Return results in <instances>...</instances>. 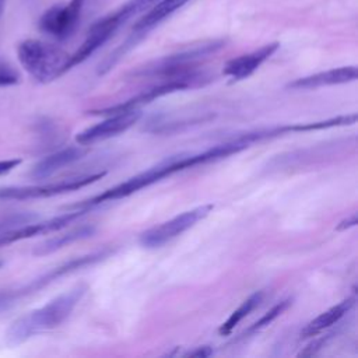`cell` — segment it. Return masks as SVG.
Wrapping results in <instances>:
<instances>
[{
	"mask_svg": "<svg viewBox=\"0 0 358 358\" xmlns=\"http://www.w3.org/2000/svg\"><path fill=\"white\" fill-rule=\"evenodd\" d=\"M249 138L242 134L234 140L213 145L211 148H207L200 152H189V154H179V155H172L166 158L165 161H161L155 166L148 168L144 172H140L127 180L105 190L103 193H99L91 199H87L84 201L76 203L71 206V208H87L90 210L94 206H98L105 201H113L119 200L123 197H127L144 187L151 186L152 183H157L176 172H182L185 169L197 166L200 164H207V162H214L222 158H227L232 154H236L248 147H250Z\"/></svg>",
	"mask_w": 358,
	"mask_h": 358,
	"instance_id": "cell-1",
	"label": "cell"
},
{
	"mask_svg": "<svg viewBox=\"0 0 358 358\" xmlns=\"http://www.w3.org/2000/svg\"><path fill=\"white\" fill-rule=\"evenodd\" d=\"M87 291L85 284H78L55 296L43 306L15 319L6 331V343L10 347L20 345L34 336L53 330L63 324L78 305Z\"/></svg>",
	"mask_w": 358,
	"mask_h": 358,
	"instance_id": "cell-2",
	"label": "cell"
},
{
	"mask_svg": "<svg viewBox=\"0 0 358 358\" xmlns=\"http://www.w3.org/2000/svg\"><path fill=\"white\" fill-rule=\"evenodd\" d=\"M17 57L27 73L38 83H50L64 74L70 55L57 45L41 41L25 39L17 46Z\"/></svg>",
	"mask_w": 358,
	"mask_h": 358,
	"instance_id": "cell-3",
	"label": "cell"
},
{
	"mask_svg": "<svg viewBox=\"0 0 358 358\" xmlns=\"http://www.w3.org/2000/svg\"><path fill=\"white\" fill-rule=\"evenodd\" d=\"M225 46L224 39H211L203 43L193 45L187 49H182L176 53L152 60L144 66L137 67L130 73L133 77H164L175 78L196 71V63L210 55L217 53Z\"/></svg>",
	"mask_w": 358,
	"mask_h": 358,
	"instance_id": "cell-4",
	"label": "cell"
},
{
	"mask_svg": "<svg viewBox=\"0 0 358 358\" xmlns=\"http://www.w3.org/2000/svg\"><path fill=\"white\" fill-rule=\"evenodd\" d=\"M109 253H110L109 249H103V250H98V252H94V253H90V255H85V256L74 257V259H71L69 262L62 263L57 267L50 268L49 271L43 273L42 275L31 280L25 285H21V287L14 288V289L0 291V306L4 308L6 310H8L21 298L32 295V294L43 289L49 284L55 282L56 280H59V278H62V277H64V275H67L70 273H74V271H77V270H80L83 267L91 266V264L105 259Z\"/></svg>",
	"mask_w": 358,
	"mask_h": 358,
	"instance_id": "cell-5",
	"label": "cell"
},
{
	"mask_svg": "<svg viewBox=\"0 0 358 358\" xmlns=\"http://www.w3.org/2000/svg\"><path fill=\"white\" fill-rule=\"evenodd\" d=\"M213 208H214L213 204H203L192 210L183 211L176 217L141 232L138 242L145 249L161 248L165 243L175 239L176 236H179L180 234H183L185 231L194 227L200 220L206 218Z\"/></svg>",
	"mask_w": 358,
	"mask_h": 358,
	"instance_id": "cell-6",
	"label": "cell"
},
{
	"mask_svg": "<svg viewBox=\"0 0 358 358\" xmlns=\"http://www.w3.org/2000/svg\"><path fill=\"white\" fill-rule=\"evenodd\" d=\"M105 172H98L85 176H77L64 179L55 183L46 185H32V186H6L0 187V199L1 200H34V199H46L57 194H63L67 192H73L81 189L87 185L94 183L95 180L101 179Z\"/></svg>",
	"mask_w": 358,
	"mask_h": 358,
	"instance_id": "cell-7",
	"label": "cell"
},
{
	"mask_svg": "<svg viewBox=\"0 0 358 358\" xmlns=\"http://www.w3.org/2000/svg\"><path fill=\"white\" fill-rule=\"evenodd\" d=\"M87 0H70L67 4H55L49 7L38 21L42 32L56 38L66 39L76 31Z\"/></svg>",
	"mask_w": 358,
	"mask_h": 358,
	"instance_id": "cell-8",
	"label": "cell"
},
{
	"mask_svg": "<svg viewBox=\"0 0 358 358\" xmlns=\"http://www.w3.org/2000/svg\"><path fill=\"white\" fill-rule=\"evenodd\" d=\"M140 117H141V112L138 109L108 115L105 120L80 131L76 136V141L80 145H91V144L108 140L110 137H115L126 131L129 127L137 123Z\"/></svg>",
	"mask_w": 358,
	"mask_h": 358,
	"instance_id": "cell-9",
	"label": "cell"
},
{
	"mask_svg": "<svg viewBox=\"0 0 358 358\" xmlns=\"http://www.w3.org/2000/svg\"><path fill=\"white\" fill-rule=\"evenodd\" d=\"M87 211H88L87 208H74L73 211L52 217L49 220L38 221V222L32 221L29 224H25L22 227L11 229V231L0 235V248L8 246V245H11L14 242H18V241H22V239H28V238H34V236H38V235H45V234L60 231L64 227H67L69 224H71L73 221H76L77 218H80L81 215H84Z\"/></svg>",
	"mask_w": 358,
	"mask_h": 358,
	"instance_id": "cell-10",
	"label": "cell"
},
{
	"mask_svg": "<svg viewBox=\"0 0 358 358\" xmlns=\"http://www.w3.org/2000/svg\"><path fill=\"white\" fill-rule=\"evenodd\" d=\"M278 42H270L253 52L234 57L225 63L222 71L234 81L245 80L252 76L268 57H271L278 50Z\"/></svg>",
	"mask_w": 358,
	"mask_h": 358,
	"instance_id": "cell-11",
	"label": "cell"
},
{
	"mask_svg": "<svg viewBox=\"0 0 358 358\" xmlns=\"http://www.w3.org/2000/svg\"><path fill=\"white\" fill-rule=\"evenodd\" d=\"M358 77V69L355 66H343L310 76H305L294 80L287 85L291 90H315L327 85H337L355 81Z\"/></svg>",
	"mask_w": 358,
	"mask_h": 358,
	"instance_id": "cell-12",
	"label": "cell"
},
{
	"mask_svg": "<svg viewBox=\"0 0 358 358\" xmlns=\"http://www.w3.org/2000/svg\"><path fill=\"white\" fill-rule=\"evenodd\" d=\"M85 150L83 147H67L63 150H59L56 152H52L46 157H43L41 161H38L32 171L31 178L34 179H45L57 172L59 169L81 159L85 155Z\"/></svg>",
	"mask_w": 358,
	"mask_h": 358,
	"instance_id": "cell-13",
	"label": "cell"
},
{
	"mask_svg": "<svg viewBox=\"0 0 358 358\" xmlns=\"http://www.w3.org/2000/svg\"><path fill=\"white\" fill-rule=\"evenodd\" d=\"M189 0H159L157 4L151 7V10L141 17L133 27V32L145 38L150 31H152L158 24H161L165 18L172 15L176 10H179Z\"/></svg>",
	"mask_w": 358,
	"mask_h": 358,
	"instance_id": "cell-14",
	"label": "cell"
},
{
	"mask_svg": "<svg viewBox=\"0 0 358 358\" xmlns=\"http://www.w3.org/2000/svg\"><path fill=\"white\" fill-rule=\"evenodd\" d=\"M355 299L354 298H347L338 302L337 305L329 308L327 310L322 312L319 316L312 319L301 331L302 337H313L317 336L319 333L324 331L326 329L331 327L336 324L345 313L350 312V309L354 306Z\"/></svg>",
	"mask_w": 358,
	"mask_h": 358,
	"instance_id": "cell-15",
	"label": "cell"
},
{
	"mask_svg": "<svg viewBox=\"0 0 358 358\" xmlns=\"http://www.w3.org/2000/svg\"><path fill=\"white\" fill-rule=\"evenodd\" d=\"M95 232V228L92 225H81L78 228H74L69 232H64L62 235H56L50 239H46L45 242L39 243L35 246L34 249V255L35 256H46L50 255L70 243H74L77 241L85 239L88 236H92V234Z\"/></svg>",
	"mask_w": 358,
	"mask_h": 358,
	"instance_id": "cell-16",
	"label": "cell"
},
{
	"mask_svg": "<svg viewBox=\"0 0 358 358\" xmlns=\"http://www.w3.org/2000/svg\"><path fill=\"white\" fill-rule=\"evenodd\" d=\"M262 298H263V292H255L252 294L249 298H246L231 315L220 326L218 329V333L221 336H228L231 334V331L255 309L257 308V305L262 302Z\"/></svg>",
	"mask_w": 358,
	"mask_h": 358,
	"instance_id": "cell-17",
	"label": "cell"
},
{
	"mask_svg": "<svg viewBox=\"0 0 358 358\" xmlns=\"http://www.w3.org/2000/svg\"><path fill=\"white\" fill-rule=\"evenodd\" d=\"M159 0H127L124 4H122L117 10H115L110 14L120 25H123L126 21L151 8Z\"/></svg>",
	"mask_w": 358,
	"mask_h": 358,
	"instance_id": "cell-18",
	"label": "cell"
},
{
	"mask_svg": "<svg viewBox=\"0 0 358 358\" xmlns=\"http://www.w3.org/2000/svg\"><path fill=\"white\" fill-rule=\"evenodd\" d=\"M289 303H291V299H284V301H280L278 303H275V305H274L270 310H267L257 322H255V323L246 330V333H248V334L256 333V331L264 329L266 326H268L270 323H273V322L289 306Z\"/></svg>",
	"mask_w": 358,
	"mask_h": 358,
	"instance_id": "cell-19",
	"label": "cell"
},
{
	"mask_svg": "<svg viewBox=\"0 0 358 358\" xmlns=\"http://www.w3.org/2000/svg\"><path fill=\"white\" fill-rule=\"evenodd\" d=\"M38 218L34 213H14L7 217L0 218V235L6 234L11 229H15L18 227H22L25 224H29Z\"/></svg>",
	"mask_w": 358,
	"mask_h": 358,
	"instance_id": "cell-20",
	"label": "cell"
},
{
	"mask_svg": "<svg viewBox=\"0 0 358 358\" xmlns=\"http://www.w3.org/2000/svg\"><path fill=\"white\" fill-rule=\"evenodd\" d=\"M21 81V76L18 70L14 69L8 62L0 59V87L15 85Z\"/></svg>",
	"mask_w": 358,
	"mask_h": 358,
	"instance_id": "cell-21",
	"label": "cell"
},
{
	"mask_svg": "<svg viewBox=\"0 0 358 358\" xmlns=\"http://www.w3.org/2000/svg\"><path fill=\"white\" fill-rule=\"evenodd\" d=\"M22 162L21 158H10V159H1L0 161V176L7 175L14 168H17Z\"/></svg>",
	"mask_w": 358,
	"mask_h": 358,
	"instance_id": "cell-22",
	"label": "cell"
},
{
	"mask_svg": "<svg viewBox=\"0 0 358 358\" xmlns=\"http://www.w3.org/2000/svg\"><path fill=\"white\" fill-rule=\"evenodd\" d=\"M355 225H357V214H352L351 217L343 220L337 225V229H347V228H351V227H355Z\"/></svg>",
	"mask_w": 358,
	"mask_h": 358,
	"instance_id": "cell-23",
	"label": "cell"
},
{
	"mask_svg": "<svg viewBox=\"0 0 358 358\" xmlns=\"http://www.w3.org/2000/svg\"><path fill=\"white\" fill-rule=\"evenodd\" d=\"M211 354H213V350H211L210 347H207V345L199 347V348H196L194 351H190V352H189L190 357H208V355H211Z\"/></svg>",
	"mask_w": 358,
	"mask_h": 358,
	"instance_id": "cell-24",
	"label": "cell"
},
{
	"mask_svg": "<svg viewBox=\"0 0 358 358\" xmlns=\"http://www.w3.org/2000/svg\"><path fill=\"white\" fill-rule=\"evenodd\" d=\"M6 1L7 0H0V18L3 15V11H4V7H6Z\"/></svg>",
	"mask_w": 358,
	"mask_h": 358,
	"instance_id": "cell-25",
	"label": "cell"
},
{
	"mask_svg": "<svg viewBox=\"0 0 358 358\" xmlns=\"http://www.w3.org/2000/svg\"><path fill=\"white\" fill-rule=\"evenodd\" d=\"M4 312H6V310H4V309H3V308H1V306H0V315H3V313H4Z\"/></svg>",
	"mask_w": 358,
	"mask_h": 358,
	"instance_id": "cell-26",
	"label": "cell"
},
{
	"mask_svg": "<svg viewBox=\"0 0 358 358\" xmlns=\"http://www.w3.org/2000/svg\"><path fill=\"white\" fill-rule=\"evenodd\" d=\"M3 263H4V262H3V260H1V259H0V267H1V266H3Z\"/></svg>",
	"mask_w": 358,
	"mask_h": 358,
	"instance_id": "cell-27",
	"label": "cell"
}]
</instances>
